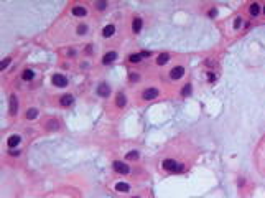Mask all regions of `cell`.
I'll use <instances>...</instances> for the list:
<instances>
[{
	"label": "cell",
	"instance_id": "4dcf8cb0",
	"mask_svg": "<svg viewBox=\"0 0 265 198\" xmlns=\"http://www.w3.org/2000/svg\"><path fill=\"white\" fill-rule=\"evenodd\" d=\"M130 81H138V74H130Z\"/></svg>",
	"mask_w": 265,
	"mask_h": 198
},
{
	"label": "cell",
	"instance_id": "f1b7e54d",
	"mask_svg": "<svg viewBox=\"0 0 265 198\" xmlns=\"http://www.w3.org/2000/svg\"><path fill=\"white\" fill-rule=\"evenodd\" d=\"M140 55H142V58H148V56H150V51H142Z\"/></svg>",
	"mask_w": 265,
	"mask_h": 198
},
{
	"label": "cell",
	"instance_id": "ffe728a7",
	"mask_svg": "<svg viewBox=\"0 0 265 198\" xmlns=\"http://www.w3.org/2000/svg\"><path fill=\"white\" fill-rule=\"evenodd\" d=\"M128 61H130V63H140V61H142V55H140V53L130 55V56H128Z\"/></svg>",
	"mask_w": 265,
	"mask_h": 198
},
{
	"label": "cell",
	"instance_id": "836d02e7",
	"mask_svg": "<svg viewBox=\"0 0 265 198\" xmlns=\"http://www.w3.org/2000/svg\"><path fill=\"white\" fill-rule=\"evenodd\" d=\"M133 198H138V196H133Z\"/></svg>",
	"mask_w": 265,
	"mask_h": 198
},
{
	"label": "cell",
	"instance_id": "ac0fdd59",
	"mask_svg": "<svg viewBox=\"0 0 265 198\" xmlns=\"http://www.w3.org/2000/svg\"><path fill=\"white\" fill-rule=\"evenodd\" d=\"M249 12H250L252 17H257L258 12H260V5H258V3H252L250 8H249Z\"/></svg>",
	"mask_w": 265,
	"mask_h": 198
},
{
	"label": "cell",
	"instance_id": "1f68e13d",
	"mask_svg": "<svg viewBox=\"0 0 265 198\" xmlns=\"http://www.w3.org/2000/svg\"><path fill=\"white\" fill-rule=\"evenodd\" d=\"M216 13H217V12H216L214 8H212V10H209V17H216Z\"/></svg>",
	"mask_w": 265,
	"mask_h": 198
},
{
	"label": "cell",
	"instance_id": "ba28073f",
	"mask_svg": "<svg viewBox=\"0 0 265 198\" xmlns=\"http://www.w3.org/2000/svg\"><path fill=\"white\" fill-rule=\"evenodd\" d=\"M115 60H117V53H115V51H109V53L104 55L102 63H104V65H111V63H114Z\"/></svg>",
	"mask_w": 265,
	"mask_h": 198
},
{
	"label": "cell",
	"instance_id": "44dd1931",
	"mask_svg": "<svg viewBox=\"0 0 265 198\" xmlns=\"http://www.w3.org/2000/svg\"><path fill=\"white\" fill-rule=\"evenodd\" d=\"M86 33H87V25L84 23L77 25V35H86Z\"/></svg>",
	"mask_w": 265,
	"mask_h": 198
},
{
	"label": "cell",
	"instance_id": "83f0119b",
	"mask_svg": "<svg viewBox=\"0 0 265 198\" xmlns=\"http://www.w3.org/2000/svg\"><path fill=\"white\" fill-rule=\"evenodd\" d=\"M10 155H12V157H18L20 152H18V150H10Z\"/></svg>",
	"mask_w": 265,
	"mask_h": 198
},
{
	"label": "cell",
	"instance_id": "9c48e42d",
	"mask_svg": "<svg viewBox=\"0 0 265 198\" xmlns=\"http://www.w3.org/2000/svg\"><path fill=\"white\" fill-rule=\"evenodd\" d=\"M20 140H22V139H20V135H10L8 140H7V145L10 149H15L20 144Z\"/></svg>",
	"mask_w": 265,
	"mask_h": 198
},
{
	"label": "cell",
	"instance_id": "d4e9b609",
	"mask_svg": "<svg viewBox=\"0 0 265 198\" xmlns=\"http://www.w3.org/2000/svg\"><path fill=\"white\" fill-rule=\"evenodd\" d=\"M241 25H242V18H241V17H237V18H236V22H234V28L239 30V28H241Z\"/></svg>",
	"mask_w": 265,
	"mask_h": 198
},
{
	"label": "cell",
	"instance_id": "277c9868",
	"mask_svg": "<svg viewBox=\"0 0 265 198\" xmlns=\"http://www.w3.org/2000/svg\"><path fill=\"white\" fill-rule=\"evenodd\" d=\"M97 94L101 97H109V94H111V86H109L107 83H101V84L97 86Z\"/></svg>",
	"mask_w": 265,
	"mask_h": 198
},
{
	"label": "cell",
	"instance_id": "603a6c76",
	"mask_svg": "<svg viewBox=\"0 0 265 198\" xmlns=\"http://www.w3.org/2000/svg\"><path fill=\"white\" fill-rule=\"evenodd\" d=\"M181 94H183L185 97L189 96V94H191V84H186V86L183 88V91H181Z\"/></svg>",
	"mask_w": 265,
	"mask_h": 198
},
{
	"label": "cell",
	"instance_id": "2e32d148",
	"mask_svg": "<svg viewBox=\"0 0 265 198\" xmlns=\"http://www.w3.org/2000/svg\"><path fill=\"white\" fill-rule=\"evenodd\" d=\"M115 190L120 191V193H127V191L130 190V185H127V183H124V182H120V183L115 185Z\"/></svg>",
	"mask_w": 265,
	"mask_h": 198
},
{
	"label": "cell",
	"instance_id": "8992f818",
	"mask_svg": "<svg viewBox=\"0 0 265 198\" xmlns=\"http://www.w3.org/2000/svg\"><path fill=\"white\" fill-rule=\"evenodd\" d=\"M183 74H185V68L183 66H176V68H173V70L170 71L171 79H180V78H183Z\"/></svg>",
	"mask_w": 265,
	"mask_h": 198
},
{
	"label": "cell",
	"instance_id": "d6a6232c",
	"mask_svg": "<svg viewBox=\"0 0 265 198\" xmlns=\"http://www.w3.org/2000/svg\"><path fill=\"white\" fill-rule=\"evenodd\" d=\"M263 12H265V7H263Z\"/></svg>",
	"mask_w": 265,
	"mask_h": 198
},
{
	"label": "cell",
	"instance_id": "e0dca14e",
	"mask_svg": "<svg viewBox=\"0 0 265 198\" xmlns=\"http://www.w3.org/2000/svg\"><path fill=\"white\" fill-rule=\"evenodd\" d=\"M22 78H23V81H32L33 78H35L33 70H25V71H23V74H22Z\"/></svg>",
	"mask_w": 265,
	"mask_h": 198
},
{
	"label": "cell",
	"instance_id": "6da1fadb",
	"mask_svg": "<svg viewBox=\"0 0 265 198\" xmlns=\"http://www.w3.org/2000/svg\"><path fill=\"white\" fill-rule=\"evenodd\" d=\"M112 167H114V170H115L117 173H122V175H127L128 172H130V167L125 165L124 162H119V160H115V162L112 164Z\"/></svg>",
	"mask_w": 265,
	"mask_h": 198
},
{
	"label": "cell",
	"instance_id": "52a82bcc",
	"mask_svg": "<svg viewBox=\"0 0 265 198\" xmlns=\"http://www.w3.org/2000/svg\"><path fill=\"white\" fill-rule=\"evenodd\" d=\"M162 165H163V169L168 170V172H176V169H178V164H176L173 159H166V160H163Z\"/></svg>",
	"mask_w": 265,
	"mask_h": 198
},
{
	"label": "cell",
	"instance_id": "3957f363",
	"mask_svg": "<svg viewBox=\"0 0 265 198\" xmlns=\"http://www.w3.org/2000/svg\"><path fill=\"white\" fill-rule=\"evenodd\" d=\"M51 81H53V84L58 86V88H66L67 86V78L64 74H54Z\"/></svg>",
	"mask_w": 265,
	"mask_h": 198
},
{
	"label": "cell",
	"instance_id": "7402d4cb",
	"mask_svg": "<svg viewBox=\"0 0 265 198\" xmlns=\"http://www.w3.org/2000/svg\"><path fill=\"white\" fill-rule=\"evenodd\" d=\"M127 159L128 160H137L138 159V152H137V150H130V152L127 154Z\"/></svg>",
	"mask_w": 265,
	"mask_h": 198
},
{
	"label": "cell",
	"instance_id": "7c38bea8",
	"mask_svg": "<svg viewBox=\"0 0 265 198\" xmlns=\"http://www.w3.org/2000/svg\"><path fill=\"white\" fill-rule=\"evenodd\" d=\"M86 13H87V10L84 7H79V5H77V7H72V15H74V17H84Z\"/></svg>",
	"mask_w": 265,
	"mask_h": 198
},
{
	"label": "cell",
	"instance_id": "8fae6325",
	"mask_svg": "<svg viewBox=\"0 0 265 198\" xmlns=\"http://www.w3.org/2000/svg\"><path fill=\"white\" fill-rule=\"evenodd\" d=\"M142 25H143L142 18H135L132 22V32L133 33H140V32H142Z\"/></svg>",
	"mask_w": 265,
	"mask_h": 198
},
{
	"label": "cell",
	"instance_id": "9a60e30c",
	"mask_svg": "<svg viewBox=\"0 0 265 198\" xmlns=\"http://www.w3.org/2000/svg\"><path fill=\"white\" fill-rule=\"evenodd\" d=\"M168 61H170V55H168V53H162V55H160L158 58H157V63H158L160 66L166 65V63H168Z\"/></svg>",
	"mask_w": 265,
	"mask_h": 198
},
{
	"label": "cell",
	"instance_id": "4fadbf2b",
	"mask_svg": "<svg viewBox=\"0 0 265 198\" xmlns=\"http://www.w3.org/2000/svg\"><path fill=\"white\" fill-rule=\"evenodd\" d=\"M114 33H115V27H114V25H107V27H104V30H102V35L106 36V38L112 36Z\"/></svg>",
	"mask_w": 265,
	"mask_h": 198
},
{
	"label": "cell",
	"instance_id": "d6986e66",
	"mask_svg": "<svg viewBox=\"0 0 265 198\" xmlns=\"http://www.w3.org/2000/svg\"><path fill=\"white\" fill-rule=\"evenodd\" d=\"M36 116H38V109L32 107V109H28V111H27V119H30V121H32V119H35Z\"/></svg>",
	"mask_w": 265,
	"mask_h": 198
},
{
	"label": "cell",
	"instance_id": "5bb4252c",
	"mask_svg": "<svg viewBox=\"0 0 265 198\" xmlns=\"http://www.w3.org/2000/svg\"><path fill=\"white\" fill-rule=\"evenodd\" d=\"M115 104H117V107H124L127 104V97L125 94H122V92H119L117 94V99H115Z\"/></svg>",
	"mask_w": 265,
	"mask_h": 198
},
{
	"label": "cell",
	"instance_id": "30bf717a",
	"mask_svg": "<svg viewBox=\"0 0 265 198\" xmlns=\"http://www.w3.org/2000/svg\"><path fill=\"white\" fill-rule=\"evenodd\" d=\"M72 102H74V97H72L71 94H64L63 97L59 99V104H61V106H64V107H67V106H71Z\"/></svg>",
	"mask_w": 265,
	"mask_h": 198
},
{
	"label": "cell",
	"instance_id": "484cf974",
	"mask_svg": "<svg viewBox=\"0 0 265 198\" xmlns=\"http://www.w3.org/2000/svg\"><path fill=\"white\" fill-rule=\"evenodd\" d=\"M8 63H10V58H5V60L2 61V65H0V70H2V71H3V70H5V68H7V66H8Z\"/></svg>",
	"mask_w": 265,
	"mask_h": 198
},
{
	"label": "cell",
	"instance_id": "f546056e",
	"mask_svg": "<svg viewBox=\"0 0 265 198\" xmlns=\"http://www.w3.org/2000/svg\"><path fill=\"white\" fill-rule=\"evenodd\" d=\"M207 78H209V81H216V74H212V73H209Z\"/></svg>",
	"mask_w": 265,
	"mask_h": 198
},
{
	"label": "cell",
	"instance_id": "4316f807",
	"mask_svg": "<svg viewBox=\"0 0 265 198\" xmlns=\"http://www.w3.org/2000/svg\"><path fill=\"white\" fill-rule=\"evenodd\" d=\"M50 129H58V121H50Z\"/></svg>",
	"mask_w": 265,
	"mask_h": 198
},
{
	"label": "cell",
	"instance_id": "7a4b0ae2",
	"mask_svg": "<svg viewBox=\"0 0 265 198\" xmlns=\"http://www.w3.org/2000/svg\"><path fill=\"white\" fill-rule=\"evenodd\" d=\"M158 89H155V88H148V89H145L142 92V99H145V101H152V99H157L158 97Z\"/></svg>",
	"mask_w": 265,
	"mask_h": 198
},
{
	"label": "cell",
	"instance_id": "cb8c5ba5",
	"mask_svg": "<svg viewBox=\"0 0 265 198\" xmlns=\"http://www.w3.org/2000/svg\"><path fill=\"white\" fill-rule=\"evenodd\" d=\"M107 7V2H96V8L97 10H104Z\"/></svg>",
	"mask_w": 265,
	"mask_h": 198
},
{
	"label": "cell",
	"instance_id": "5b68a950",
	"mask_svg": "<svg viewBox=\"0 0 265 198\" xmlns=\"http://www.w3.org/2000/svg\"><path fill=\"white\" fill-rule=\"evenodd\" d=\"M8 102H10L8 111H10V114H12V116H15V114H17V111H18V99H17V96L12 94V96H10V99H8Z\"/></svg>",
	"mask_w": 265,
	"mask_h": 198
}]
</instances>
